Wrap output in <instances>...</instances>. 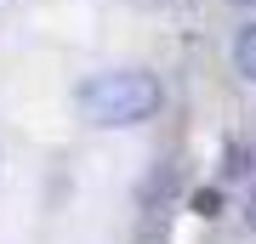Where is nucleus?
I'll list each match as a JSON object with an SVG mask.
<instances>
[{"instance_id": "nucleus-5", "label": "nucleus", "mask_w": 256, "mask_h": 244, "mask_svg": "<svg viewBox=\"0 0 256 244\" xmlns=\"http://www.w3.org/2000/svg\"><path fill=\"white\" fill-rule=\"evenodd\" d=\"M245 222H250V233H256V182H250V193H245Z\"/></svg>"}, {"instance_id": "nucleus-3", "label": "nucleus", "mask_w": 256, "mask_h": 244, "mask_svg": "<svg viewBox=\"0 0 256 244\" xmlns=\"http://www.w3.org/2000/svg\"><path fill=\"white\" fill-rule=\"evenodd\" d=\"M245 171H250V165H245V148L228 142V148H222V176H245Z\"/></svg>"}, {"instance_id": "nucleus-2", "label": "nucleus", "mask_w": 256, "mask_h": 244, "mask_svg": "<svg viewBox=\"0 0 256 244\" xmlns=\"http://www.w3.org/2000/svg\"><path fill=\"white\" fill-rule=\"evenodd\" d=\"M234 68H239V80L256 85V23H245L234 34Z\"/></svg>"}, {"instance_id": "nucleus-1", "label": "nucleus", "mask_w": 256, "mask_h": 244, "mask_svg": "<svg viewBox=\"0 0 256 244\" xmlns=\"http://www.w3.org/2000/svg\"><path fill=\"white\" fill-rule=\"evenodd\" d=\"M160 80L148 68H108L97 80L80 85V114L102 131H126V125H142V119L160 114Z\"/></svg>"}, {"instance_id": "nucleus-4", "label": "nucleus", "mask_w": 256, "mask_h": 244, "mask_svg": "<svg viewBox=\"0 0 256 244\" xmlns=\"http://www.w3.org/2000/svg\"><path fill=\"white\" fill-rule=\"evenodd\" d=\"M194 205H200V216H216V205H222V199H216V193L205 188V193H200V199H194Z\"/></svg>"}, {"instance_id": "nucleus-6", "label": "nucleus", "mask_w": 256, "mask_h": 244, "mask_svg": "<svg viewBox=\"0 0 256 244\" xmlns=\"http://www.w3.org/2000/svg\"><path fill=\"white\" fill-rule=\"evenodd\" d=\"M234 6H256V0H234Z\"/></svg>"}]
</instances>
